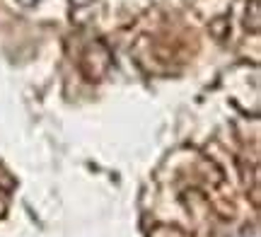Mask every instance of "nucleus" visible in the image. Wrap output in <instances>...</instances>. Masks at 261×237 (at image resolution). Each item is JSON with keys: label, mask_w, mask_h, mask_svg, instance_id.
<instances>
[]
</instances>
